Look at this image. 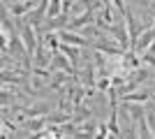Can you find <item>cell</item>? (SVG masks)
Returning <instances> with one entry per match:
<instances>
[{"label": "cell", "mask_w": 155, "mask_h": 139, "mask_svg": "<svg viewBox=\"0 0 155 139\" xmlns=\"http://www.w3.org/2000/svg\"><path fill=\"white\" fill-rule=\"evenodd\" d=\"M58 51H63L65 56H67V60H70L72 65L79 70V60H81V46H74V44H67V42H60Z\"/></svg>", "instance_id": "7a4b0ae2"}, {"label": "cell", "mask_w": 155, "mask_h": 139, "mask_svg": "<svg viewBox=\"0 0 155 139\" xmlns=\"http://www.w3.org/2000/svg\"><path fill=\"white\" fill-rule=\"evenodd\" d=\"M58 40H60V42H67V44H74V46H91V40H88L86 35L70 33L67 28H60V33H58Z\"/></svg>", "instance_id": "6da1fadb"}, {"label": "cell", "mask_w": 155, "mask_h": 139, "mask_svg": "<svg viewBox=\"0 0 155 139\" xmlns=\"http://www.w3.org/2000/svg\"><path fill=\"white\" fill-rule=\"evenodd\" d=\"M72 5H74V0H63V5H60V12L70 16V7H72Z\"/></svg>", "instance_id": "277c9868"}, {"label": "cell", "mask_w": 155, "mask_h": 139, "mask_svg": "<svg viewBox=\"0 0 155 139\" xmlns=\"http://www.w3.org/2000/svg\"><path fill=\"white\" fill-rule=\"evenodd\" d=\"M141 53H143V51H141ZM141 60H143L148 67H155V42H150V44H148V51L141 56Z\"/></svg>", "instance_id": "3957f363"}]
</instances>
